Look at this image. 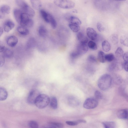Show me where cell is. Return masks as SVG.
I'll return each instance as SVG.
<instances>
[{
	"mask_svg": "<svg viewBox=\"0 0 128 128\" xmlns=\"http://www.w3.org/2000/svg\"><path fill=\"white\" fill-rule=\"evenodd\" d=\"M112 78L109 74H105L99 78L98 82L99 88L102 90H106L108 89L111 86Z\"/></svg>",
	"mask_w": 128,
	"mask_h": 128,
	"instance_id": "obj_1",
	"label": "cell"
},
{
	"mask_svg": "<svg viewBox=\"0 0 128 128\" xmlns=\"http://www.w3.org/2000/svg\"><path fill=\"white\" fill-rule=\"evenodd\" d=\"M50 98L47 95L40 94L38 97L35 102L36 106L40 109L46 107L50 103Z\"/></svg>",
	"mask_w": 128,
	"mask_h": 128,
	"instance_id": "obj_2",
	"label": "cell"
},
{
	"mask_svg": "<svg viewBox=\"0 0 128 128\" xmlns=\"http://www.w3.org/2000/svg\"><path fill=\"white\" fill-rule=\"evenodd\" d=\"M54 4L58 7L65 9H70L74 8L75 5L73 2L68 0H55Z\"/></svg>",
	"mask_w": 128,
	"mask_h": 128,
	"instance_id": "obj_3",
	"label": "cell"
},
{
	"mask_svg": "<svg viewBox=\"0 0 128 128\" xmlns=\"http://www.w3.org/2000/svg\"><path fill=\"white\" fill-rule=\"evenodd\" d=\"M20 24L21 26L26 27H31L33 25L34 22L27 14L23 12L21 15Z\"/></svg>",
	"mask_w": 128,
	"mask_h": 128,
	"instance_id": "obj_4",
	"label": "cell"
},
{
	"mask_svg": "<svg viewBox=\"0 0 128 128\" xmlns=\"http://www.w3.org/2000/svg\"><path fill=\"white\" fill-rule=\"evenodd\" d=\"M19 7L23 12L27 14L30 17H33L34 16L35 11L25 1L22 2Z\"/></svg>",
	"mask_w": 128,
	"mask_h": 128,
	"instance_id": "obj_5",
	"label": "cell"
},
{
	"mask_svg": "<svg viewBox=\"0 0 128 128\" xmlns=\"http://www.w3.org/2000/svg\"><path fill=\"white\" fill-rule=\"evenodd\" d=\"M97 100L94 98H87L83 104L84 107L87 109H92L96 108L98 105Z\"/></svg>",
	"mask_w": 128,
	"mask_h": 128,
	"instance_id": "obj_6",
	"label": "cell"
},
{
	"mask_svg": "<svg viewBox=\"0 0 128 128\" xmlns=\"http://www.w3.org/2000/svg\"><path fill=\"white\" fill-rule=\"evenodd\" d=\"M40 94L37 89H33L30 92L27 98L28 103L30 104H34L35 101Z\"/></svg>",
	"mask_w": 128,
	"mask_h": 128,
	"instance_id": "obj_7",
	"label": "cell"
},
{
	"mask_svg": "<svg viewBox=\"0 0 128 128\" xmlns=\"http://www.w3.org/2000/svg\"><path fill=\"white\" fill-rule=\"evenodd\" d=\"M122 64L118 59H114L109 66L108 69L110 72L121 69L123 66Z\"/></svg>",
	"mask_w": 128,
	"mask_h": 128,
	"instance_id": "obj_8",
	"label": "cell"
},
{
	"mask_svg": "<svg viewBox=\"0 0 128 128\" xmlns=\"http://www.w3.org/2000/svg\"><path fill=\"white\" fill-rule=\"evenodd\" d=\"M88 50L86 44L80 43L77 46L76 50L80 56L86 53Z\"/></svg>",
	"mask_w": 128,
	"mask_h": 128,
	"instance_id": "obj_9",
	"label": "cell"
},
{
	"mask_svg": "<svg viewBox=\"0 0 128 128\" xmlns=\"http://www.w3.org/2000/svg\"><path fill=\"white\" fill-rule=\"evenodd\" d=\"M40 12L43 20L46 23H50L54 17L51 14L44 10H40Z\"/></svg>",
	"mask_w": 128,
	"mask_h": 128,
	"instance_id": "obj_10",
	"label": "cell"
},
{
	"mask_svg": "<svg viewBox=\"0 0 128 128\" xmlns=\"http://www.w3.org/2000/svg\"><path fill=\"white\" fill-rule=\"evenodd\" d=\"M86 34L92 40H96L98 35L96 31L92 28H88L86 30Z\"/></svg>",
	"mask_w": 128,
	"mask_h": 128,
	"instance_id": "obj_11",
	"label": "cell"
},
{
	"mask_svg": "<svg viewBox=\"0 0 128 128\" xmlns=\"http://www.w3.org/2000/svg\"><path fill=\"white\" fill-rule=\"evenodd\" d=\"M18 42V38L15 36L12 35L8 36L6 40V43L8 46L12 47L15 46Z\"/></svg>",
	"mask_w": 128,
	"mask_h": 128,
	"instance_id": "obj_12",
	"label": "cell"
},
{
	"mask_svg": "<svg viewBox=\"0 0 128 128\" xmlns=\"http://www.w3.org/2000/svg\"><path fill=\"white\" fill-rule=\"evenodd\" d=\"M67 100L68 104L71 106L76 107L80 104V102L74 96H69L68 97Z\"/></svg>",
	"mask_w": 128,
	"mask_h": 128,
	"instance_id": "obj_13",
	"label": "cell"
},
{
	"mask_svg": "<svg viewBox=\"0 0 128 128\" xmlns=\"http://www.w3.org/2000/svg\"><path fill=\"white\" fill-rule=\"evenodd\" d=\"M15 26L14 23L10 20H6L4 24V29L5 32H9Z\"/></svg>",
	"mask_w": 128,
	"mask_h": 128,
	"instance_id": "obj_14",
	"label": "cell"
},
{
	"mask_svg": "<svg viewBox=\"0 0 128 128\" xmlns=\"http://www.w3.org/2000/svg\"><path fill=\"white\" fill-rule=\"evenodd\" d=\"M76 37L80 43L87 44L88 42V38L82 32H78L77 34Z\"/></svg>",
	"mask_w": 128,
	"mask_h": 128,
	"instance_id": "obj_15",
	"label": "cell"
},
{
	"mask_svg": "<svg viewBox=\"0 0 128 128\" xmlns=\"http://www.w3.org/2000/svg\"><path fill=\"white\" fill-rule=\"evenodd\" d=\"M118 117L120 119H127L128 117V110L124 109L119 110L117 113Z\"/></svg>",
	"mask_w": 128,
	"mask_h": 128,
	"instance_id": "obj_16",
	"label": "cell"
},
{
	"mask_svg": "<svg viewBox=\"0 0 128 128\" xmlns=\"http://www.w3.org/2000/svg\"><path fill=\"white\" fill-rule=\"evenodd\" d=\"M13 12L16 20L20 24L21 15L23 12L20 9L15 8L14 9Z\"/></svg>",
	"mask_w": 128,
	"mask_h": 128,
	"instance_id": "obj_17",
	"label": "cell"
},
{
	"mask_svg": "<svg viewBox=\"0 0 128 128\" xmlns=\"http://www.w3.org/2000/svg\"><path fill=\"white\" fill-rule=\"evenodd\" d=\"M68 19L71 24L79 26L81 24V22L80 20L75 16H70L68 17Z\"/></svg>",
	"mask_w": 128,
	"mask_h": 128,
	"instance_id": "obj_18",
	"label": "cell"
},
{
	"mask_svg": "<svg viewBox=\"0 0 128 128\" xmlns=\"http://www.w3.org/2000/svg\"><path fill=\"white\" fill-rule=\"evenodd\" d=\"M8 93L6 89L4 87L0 86V100L4 101L7 98Z\"/></svg>",
	"mask_w": 128,
	"mask_h": 128,
	"instance_id": "obj_19",
	"label": "cell"
},
{
	"mask_svg": "<svg viewBox=\"0 0 128 128\" xmlns=\"http://www.w3.org/2000/svg\"><path fill=\"white\" fill-rule=\"evenodd\" d=\"M30 2L33 8L36 10H40L42 6L41 2L39 0H31Z\"/></svg>",
	"mask_w": 128,
	"mask_h": 128,
	"instance_id": "obj_20",
	"label": "cell"
},
{
	"mask_svg": "<svg viewBox=\"0 0 128 128\" xmlns=\"http://www.w3.org/2000/svg\"><path fill=\"white\" fill-rule=\"evenodd\" d=\"M17 30L19 34L24 36H26L29 33L28 29L26 27L21 26L17 27Z\"/></svg>",
	"mask_w": 128,
	"mask_h": 128,
	"instance_id": "obj_21",
	"label": "cell"
},
{
	"mask_svg": "<svg viewBox=\"0 0 128 128\" xmlns=\"http://www.w3.org/2000/svg\"><path fill=\"white\" fill-rule=\"evenodd\" d=\"M13 54L14 52L12 50L8 48H5L3 52V56L4 58H10L13 56Z\"/></svg>",
	"mask_w": 128,
	"mask_h": 128,
	"instance_id": "obj_22",
	"label": "cell"
},
{
	"mask_svg": "<svg viewBox=\"0 0 128 128\" xmlns=\"http://www.w3.org/2000/svg\"><path fill=\"white\" fill-rule=\"evenodd\" d=\"M38 33L39 36L41 37H45L47 34V30L44 26H40L38 28Z\"/></svg>",
	"mask_w": 128,
	"mask_h": 128,
	"instance_id": "obj_23",
	"label": "cell"
},
{
	"mask_svg": "<svg viewBox=\"0 0 128 128\" xmlns=\"http://www.w3.org/2000/svg\"><path fill=\"white\" fill-rule=\"evenodd\" d=\"M50 103L51 107L54 109H56L58 106L57 100L56 98L53 96L50 98Z\"/></svg>",
	"mask_w": 128,
	"mask_h": 128,
	"instance_id": "obj_24",
	"label": "cell"
},
{
	"mask_svg": "<svg viewBox=\"0 0 128 128\" xmlns=\"http://www.w3.org/2000/svg\"><path fill=\"white\" fill-rule=\"evenodd\" d=\"M104 128H116V124L114 122H102Z\"/></svg>",
	"mask_w": 128,
	"mask_h": 128,
	"instance_id": "obj_25",
	"label": "cell"
},
{
	"mask_svg": "<svg viewBox=\"0 0 128 128\" xmlns=\"http://www.w3.org/2000/svg\"><path fill=\"white\" fill-rule=\"evenodd\" d=\"M86 121L83 119L78 120L74 121H67L66 123L70 126H75L80 123H85Z\"/></svg>",
	"mask_w": 128,
	"mask_h": 128,
	"instance_id": "obj_26",
	"label": "cell"
},
{
	"mask_svg": "<svg viewBox=\"0 0 128 128\" xmlns=\"http://www.w3.org/2000/svg\"><path fill=\"white\" fill-rule=\"evenodd\" d=\"M102 50L105 52L109 51L111 48L110 44L109 42L106 40L104 41L102 44Z\"/></svg>",
	"mask_w": 128,
	"mask_h": 128,
	"instance_id": "obj_27",
	"label": "cell"
},
{
	"mask_svg": "<svg viewBox=\"0 0 128 128\" xmlns=\"http://www.w3.org/2000/svg\"><path fill=\"white\" fill-rule=\"evenodd\" d=\"M36 41L33 38H30L28 39L26 43V47L28 48H31L34 47L35 45Z\"/></svg>",
	"mask_w": 128,
	"mask_h": 128,
	"instance_id": "obj_28",
	"label": "cell"
},
{
	"mask_svg": "<svg viewBox=\"0 0 128 128\" xmlns=\"http://www.w3.org/2000/svg\"><path fill=\"white\" fill-rule=\"evenodd\" d=\"M2 12L4 14H9L10 12V8L7 4L2 5L0 8Z\"/></svg>",
	"mask_w": 128,
	"mask_h": 128,
	"instance_id": "obj_29",
	"label": "cell"
},
{
	"mask_svg": "<svg viewBox=\"0 0 128 128\" xmlns=\"http://www.w3.org/2000/svg\"><path fill=\"white\" fill-rule=\"evenodd\" d=\"M105 54L102 51H99L98 54V58L99 61L102 63H104L106 61Z\"/></svg>",
	"mask_w": 128,
	"mask_h": 128,
	"instance_id": "obj_30",
	"label": "cell"
},
{
	"mask_svg": "<svg viewBox=\"0 0 128 128\" xmlns=\"http://www.w3.org/2000/svg\"><path fill=\"white\" fill-rule=\"evenodd\" d=\"M68 26L73 32H78L80 29L79 26L71 23L69 24Z\"/></svg>",
	"mask_w": 128,
	"mask_h": 128,
	"instance_id": "obj_31",
	"label": "cell"
},
{
	"mask_svg": "<svg viewBox=\"0 0 128 128\" xmlns=\"http://www.w3.org/2000/svg\"><path fill=\"white\" fill-rule=\"evenodd\" d=\"M87 45L88 47L92 50H96L97 49L96 44L92 41H90L88 42Z\"/></svg>",
	"mask_w": 128,
	"mask_h": 128,
	"instance_id": "obj_32",
	"label": "cell"
},
{
	"mask_svg": "<svg viewBox=\"0 0 128 128\" xmlns=\"http://www.w3.org/2000/svg\"><path fill=\"white\" fill-rule=\"evenodd\" d=\"M105 58L106 60L109 62L113 61L115 59L114 56L112 53H110L105 55Z\"/></svg>",
	"mask_w": 128,
	"mask_h": 128,
	"instance_id": "obj_33",
	"label": "cell"
},
{
	"mask_svg": "<svg viewBox=\"0 0 128 128\" xmlns=\"http://www.w3.org/2000/svg\"><path fill=\"white\" fill-rule=\"evenodd\" d=\"M120 40L122 44L128 46V38L127 36H122L120 37Z\"/></svg>",
	"mask_w": 128,
	"mask_h": 128,
	"instance_id": "obj_34",
	"label": "cell"
},
{
	"mask_svg": "<svg viewBox=\"0 0 128 128\" xmlns=\"http://www.w3.org/2000/svg\"><path fill=\"white\" fill-rule=\"evenodd\" d=\"M115 54L116 56L118 58H120L123 56V51L120 47H118L116 50Z\"/></svg>",
	"mask_w": 128,
	"mask_h": 128,
	"instance_id": "obj_35",
	"label": "cell"
},
{
	"mask_svg": "<svg viewBox=\"0 0 128 128\" xmlns=\"http://www.w3.org/2000/svg\"><path fill=\"white\" fill-rule=\"evenodd\" d=\"M28 126L30 128H38V124L37 122L34 120H30L28 123Z\"/></svg>",
	"mask_w": 128,
	"mask_h": 128,
	"instance_id": "obj_36",
	"label": "cell"
},
{
	"mask_svg": "<svg viewBox=\"0 0 128 128\" xmlns=\"http://www.w3.org/2000/svg\"><path fill=\"white\" fill-rule=\"evenodd\" d=\"M87 60L90 63H94L96 62V57L92 55H90L88 57Z\"/></svg>",
	"mask_w": 128,
	"mask_h": 128,
	"instance_id": "obj_37",
	"label": "cell"
},
{
	"mask_svg": "<svg viewBox=\"0 0 128 128\" xmlns=\"http://www.w3.org/2000/svg\"><path fill=\"white\" fill-rule=\"evenodd\" d=\"M80 56L76 50L73 51L70 54V56L71 59L72 60L77 58Z\"/></svg>",
	"mask_w": 128,
	"mask_h": 128,
	"instance_id": "obj_38",
	"label": "cell"
},
{
	"mask_svg": "<svg viewBox=\"0 0 128 128\" xmlns=\"http://www.w3.org/2000/svg\"><path fill=\"white\" fill-rule=\"evenodd\" d=\"M111 40L114 44H117L118 42V35L115 34H113L111 36Z\"/></svg>",
	"mask_w": 128,
	"mask_h": 128,
	"instance_id": "obj_39",
	"label": "cell"
},
{
	"mask_svg": "<svg viewBox=\"0 0 128 128\" xmlns=\"http://www.w3.org/2000/svg\"><path fill=\"white\" fill-rule=\"evenodd\" d=\"M115 83L117 84H120L122 81V78L119 76H116L114 78Z\"/></svg>",
	"mask_w": 128,
	"mask_h": 128,
	"instance_id": "obj_40",
	"label": "cell"
},
{
	"mask_svg": "<svg viewBox=\"0 0 128 128\" xmlns=\"http://www.w3.org/2000/svg\"><path fill=\"white\" fill-rule=\"evenodd\" d=\"M50 123L53 125L56 128H63L64 125L62 123L56 122H50Z\"/></svg>",
	"mask_w": 128,
	"mask_h": 128,
	"instance_id": "obj_41",
	"label": "cell"
},
{
	"mask_svg": "<svg viewBox=\"0 0 128 128\" xmlns=\"http://www.w3.org/2000/svg\"><path fill=\"white\" fill-rule=\"evenodd\" d=\"M95 98L97 99H102L103 98V95L102 93L98 90H96L94 93Z\"/></svg>",
	"mask_w": 128,
	"mask_h": 128,
	"instance_id": "obj_42",
	"label": "cell"
},
{
	"mask_svg": "<svg viewBox=\"0 0 128 128\" xmlns=\"http://www.w3.org/2000/svg\"><path fill=\"white\" fill-rule=\"evenodd\" d=\"M50 24L52 27L53 29H55L56 28L57 26L56 22L54 17L52 18Z\"/></svg>",
	"mask_w": 128,
	"mask_h": 128,
	"instance_id": "obj_43",
	"label": "cell"
},
{
	"mask_svg": "<svg viewBox=\"0 0 128 128\" xmlns=\"http://www.w3.org/2000/svg\"><path fill=\"white\" fill-rule=\"evenodd\" d=\"M97 27L98 30L100 32H103L104 30V27L102 26V24L100 22L97 23Z\"/></svg>",
	"mask_w": 128,
	"mask_h": 128,
	"instance_id": "obj_44",
	"label": "cell"
},
{
	"mask_svg": "<svg viewBox=\"0 0 128 128\" xmlns=\"http://www.w3.org/2000/svg\"><path fill=\"white\" fill-rule=\"evenodd\" d=\"M5 62V58L3 56L0 55V67L2 66Z\"/></svg>",
	"mask_w": 128,
	"mask_h": 128,
	"instance_id": "obj_45",
	"label": "cell"
},
{
	"mask_svg": "<svg viewBox=\"0 0 128 128\" xmlns=\"http://www.w3.org/2000/svg\"><path fill=\"white\" fill-rule=\"evenodd\" d=\"M123 58L125 62H128V52L125 53L123 55Z\"/></svg>",
	"mask_w": 128,
	"mask_h": 128,
	"instance_id": "obj_46",
	"label": "cell"
},
{
	"mask_svg": "<svg viewBox=\"0 0 128 128\" xmlns=\"http://www.w3.org/2000/svg\"><path fill=\"white\" fill-rule=\"evenodd\" d=\"M5 48V46L0 41V52H3Z\"/></svg>",
	"mask_w": 128,
	"mask_h": 128,
	"instance_id": "obj_47",
	"label": "cell"
},
{
	"mask_svg": "<svg viewBox=\"0 0 128 128\" xmlns=\"http://www.w3.org/2000/svg\"><path fill=\"white\" fill-rule=\"evenodd\" d=\"M44 128H56L50 122L44 126Z\"/></svg>",
	"mask_w": 128,
	"mask_h": 128,
	"instance_id": "obj_48",
	"label": "cell"
},
{
	"mask_svg": "<svg viewBox=\"0 0 128 128\" xmlns=\"http://www.w3.org/2000/svg\"><path fill=\"white\" fill-rule=\"evenodd\" d=\"M128 62H125L123 66L126 72H128Z\"/></svg>",
	"mask_w": 128,
	"mask_h": 128,
	"instance_id": "obj_49",
	"label": "cell"
},
{
	"mask_svg": "<svg viewBox=\"0 0 128 128\" xmlns=\"http://www.w3.org/2000/svg\"><path fill=\"white\" fill-rule=\"evenodd\" d=\"M5 16V14L2 12L0 8V19L4 18Z\"/></svg>",
	"mask_w": 128,
	"mask_h": 128,
	"instance_id": "obj_50",
	"label": "cell"
},
{
	"mask_svg": "<svg viewBox=\"0 0 128 128\" xmlns=\"http://www.w3.org/2000/svg\"><path fill=\"white\" fill-rule=\"evenodd\" d=\"M3 32V30L2 28L0 26V37L2 35Z\"/></svg>",
	"mask_w": 128,
	"mask_h": 128,
	"instance_id": "obj_51",
	"label": "cell"
}]
</instances>
